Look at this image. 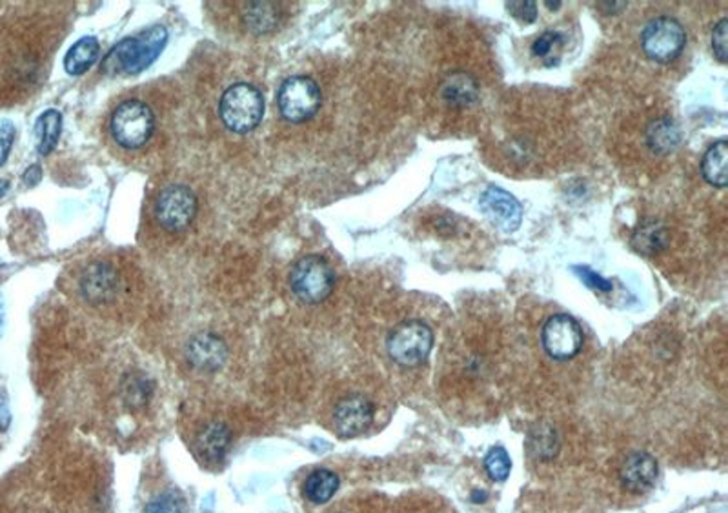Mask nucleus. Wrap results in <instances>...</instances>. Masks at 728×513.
<instances>
[{
	"instance_id": "obj_1",
	"label": "nucleus",
	"mask_w": 728,
	"mask_h": 513,
	"mask_svg": "<svg viewBox=\"0 0 728 513\" xmlns=\"http://www.w3.org/2000/svg\"><path fill=\"white\" fill-rule=\"evenodd\" d=\"M166 42L168 29L161 24L152 26L139 37H128L104 57L103 71L110 77L141 73L161 55Z\"/></svg>"
},
{
	"instance_id": "obj_2",
	"label": "nucleus",
	"mask_w": 728,
	"mask_h": 513,
	"mask_svg": "<svg viewBox=\"0 0 728 513\" xmlns=\"http://www.w3.org/2000/svg\"><path fill=\"white\" fill-rule=\"evenodd\" d=\"M222 122L236 133H246L259 126L264 115L262 93L246 82L228 87L219 103Z\"/></svg>"
},
{
	"instance_id": "obj_3",
	"label": "nucleus",
	"mask_w": 728,
	"mask_h": 513,
	"mask_svg": "<svg viewBox=\"0 0 728 513\" xmlns=\"http://www.w3.org/2000/svg\"><path fill=\"white\" fill-rule=\"evenodd\" d=\"M335 285V275L327 259L308 255L295 262L290 273L292 292L308 304L323 302L330 297Z\"/></svg>"
},
{
	"instance_id": "obj_4",
	"label": "nucleus",
	"mask_w": 728,
	"mask_h": 513,
	"mask_svg": "<svg viewBox=\"0 0 728 513\" xmlns=\"http://www.w3.org/2000/svg\"><path fill=\"white\" fill-rule=\"evenodd\" d=\"M155 128L152 110L141 101L122 103L112 117V135L126 150H136L145 146Z\"/></svg>"
},
{
	"instance_id": "obj_5",
	"label": "nucleus",
	"mask_w": 728,
	"mask_h": 513,
	"mask_svg": "<svg viewBox=\"0 0 728 513\" xmlns=\"http://www.w3.org/2000/svg\"><path fill=\"white\" fill-rule=\"evenodd\" d=\"M434 346V334L421 320L399 324L388 337V353L401 366L421 364Z\"/></svg>"
},
{
	"instance_id": "obj_6",
	"label": "nucleus",
	"mask_w": 728,
	"mask_h": 513,
	"mask_svg": "<svg viewBox=\"0 0 728 513\" xmlns=\"http://www.w3.org/2000/svg\"><path fill=\"white\" fill-rule=\"evenodd\" d=\"M277 104L288 122H306L321 108V89L310 77H290L279 89Z\"/></svg>"
},
{
	"instance_id": "obj_7",
	"label": "nucleus",
	"mask_w": 728,
	"mask_h": 513,
	"mask_svg": "<svg viewBox=\"0 0 728 513\" xmlns=\"http://www.w3.org/2000/svg\"><path fill=\"white\" fill-rule=\"evenodd\" d=\"M685 44V28L670 17H658L650 21L641 33L643 52L656 62H670L677 59Z\"/></svg>"
},
{
	"instance_id": "obj_8",
	"label": "nucleus",
	"mask_w": 728,
	"mask_h": 513,
	"mask_svg": "<svg viewBox=\"0 0 728 513\" xmlns=\"http://www.w3.org/2000/svg\"><path fill=\"white\" fill-rule=\"evenodd\" d=\"M197 213V199L188 186L173 184L164 188L155 203L159 224L168 231L186 229Z\"/></svg>"
},
{
	"instance_id": "obj_9",
	"label": "nucleus",
	"mask_w": 728,
	"mask_h": 513,
	"mask_svg": "<svg viewBox=\"0 0 728 513\" xmlns=\"http://www.w3.org/2000/svg\"><path fill=\"white\" fill-rule=\"evenodd\" d=\"M542 346L552 359L568 360L575 357L583 346V332L579 322L570 315H554L542 326Z\"/></svg>"
},
{
	"instance_id": "obj_10",
	"label": "nucleus",
	"mask_w": 728,
	"mask_h": 513,
	"mask_svg": "<svg viewBox=\"0 0 728 513\" xmlns=\"http://www.w3.org/2000/svg\"><path fill=\"white\" fill-rule=\"evenodd\" d=\"M481 210L483 213L497 226L500 231L512 233L521 226L523 220V208L519 201L503 188L497 186H488L481 195Z\"/></svg>"
},
{
	"instance_id": "obj_11",
	"label": "nucleus",
	"mask_w": 728,
	"mask_h": 513,
	"mask_svg": "<svg viewBox=\"0 0 728 513\" xmlns=\"http://www.w3.org/2000/svg\"><path fill=\"white\" fill-rule=\"evenodd\" d=\"M374 406L367 397L352 395L343 399L334 413L335 428L341 437H355L372 425Z\"/></svg>"
},
{
	"instance_id": "obj_12",
	"label": "nucleus",
	"mask_w": 728,
	"mask_h": 513,
	"mask_svg": "<svg viewBox=\"0 0 728 513\" xmlns=\"http://www.w3.org/2000/svg\"><path fill=\"white\" fill-rule=\"evenodd\" d=\"M119 285V277L113 266L108 262L89 264L80 278V290L86 301L94 304H103L112 301Z\"/></svg>"
},
{
	"instance_id": "obj_13",
	"label": "nucleus",
	"mask_w": 728,
	"mask_h": 513,
	"mask_svg": "<svg viewBox=\"0 0 728 513\" xmlns=\"http://www.w3.org/2000/svg\"><path fill=\"white\" fill-rule=\"evenodd\" d=\"M186 357L190 364L201 371H217L224 366L228 350L217 335L199 334L188 343Z\"/></svg>"
},
{
	"instance_id": "obj_14",
	"label": "nucleus",
	"mask_w": 728,
	"mask_h": 513,
	"mask_svg": "<svg viewBox=\"0 0 728 513\" xmlns=\"http://www.w3.org/2000/svg\"><path fill=\"white\" fill-rule=\"evenodd\" d=\"M621 483L626 490L641 493L652 488L658 479V462L649 453H632L621 468Z\"/></svg>"
},
{
	"instance_id": "obj_15",
	"label": "nucleus",
	"mask_w": 728,
	"mask_h": 513,
	"mask_svg": "<svg viewBox=\"0 0 728 513\" xmlns=\"http://www.w3.org/2000/svg\"><path fill=\"white\" fill-rule=\"evenodd\" d=\"M439 93L446 104L455 108H468L479 99V86L472 75L458 71L443 80Z\"/></svg>"
},
{
	"instance_id": "obj_16",
	"label": "nucleus",
	"mask_w": 728,
	"mask_h": 513,
	"mask_svg": "<svg viewBox=\"0 0 728 513\" xmlns=\"http://www.w3.org/2000/svg\"><path fill=\"white\" fill-rule=\"evenodd\" d=\"M670 243L666 228L658 220H643L635 228L632 236V248L637 253L656 255L663 252Z\"/></svg>"
},
{
	"instance_id": "obj_17",
	"label": "nucleus",
	"mask_w": 728,
	"mask_h": 513,
	"mask_svg": "<svg viewBox=\"0 0 728 513\" xmlns=\"http://www.w3.org/2000/svg\"><path fill=\"white\" fill-rule=\"evenodd\" d=\"M681 143V131L679 126L668 119L661 117L654 122H650L647 129V145L652 150V153L658 155H666L672 153Z\"/></svg>"
},
{
	"instance_id": "obj_18",
	"label": "nucleus",
	"mask_w": 728,
	"mask_h": 513,
	"mask_svg": "<svg viewBox=\"0 0 728 513\" xmlns=\"http://www.w3.org/2000/svg\"><path fill=\"white\" fill-rule=\"evenodd\" d=\"M99 50H101V46L95 37H82L68 50L66 59H64V70L70 75L86 73L91 66L97 62Z\"/></svg>"
},
{
	"instance_id": "obj_19",
	"label": "nucleus",
	"mask_w": 728,
	"mask_h": 513,
	"mask_svg": "<svg viewBox=\"0 0 728 513\" xmlns=\"http://www.w3.org/2000/svg\"><path fill=\"white\" fill-rule=\"evenodd\" d=\"M232 432L222 423H211L197 437V450L208 460H219L230 448Z\"/></svg>"
},
{
	"instance_id": "obj_20",
	"label": "nucleus",
	"mask_w": 728,
	"mask_h": 513,
	"mask_svg": "<svg viewBox=\"0 0 728 513\" xmlns=\"http://www.w3.org/2000/svg\"><path fill=\"white\" fill-rule=\"evenodd\" d=\"M62 131V115L57 110L44 112L35 124V137H37V150L40 155H50L59 143V137Z\"/></svg>"
},
{
	"instance_id": "obj_21",
	"label": "nucleus",
	"mask_w": 728,
	"mask_h": 513,
	"mask_svg": "<svg viewBox=\"0 0 728 513\" xmlns=\"http://www.w3.org/2000/svg\"><path fill=\"white\" fill-rule=\"evenodd\" d=\"M726 157H728V145L724 138H721V141L710 146L703 157V162H701L703 177L708 184L716 186V188H724L728 182Z\"/></svg>"
},
{
	"instance_id": "obj_22",
	"label": "nucleus",
	"mask_w": 728,
	"mask_h": 513,
	"mask_svg": "<svg viewBox=\"0 0 728 513\" xmlns=\"http://www.w3.org/2000/svg\"><path fill=\"white\" fill-rule=\"evenodd\" d=\"M339 488V477L330 470H315L304 481V495L315 504L328 502Z\"/></svg>"
},
{
	"instance_id": "obj_23",
	"label": "nucleus",
	"mask_w": 728,
	"mask_h": 513,
	"mask_svg": "<svg viewBox=\"0 0 728 513\" xmlns=\"http://www.w3.org/2000/svg\"><path fill=\"white\" fill-rule=\"evenodd\" d=\"M244 22L253 33H266L279 22V12L276 4L252 3L244 10Z\"/></svg>"
},
{
	"instance_id": "obj_24",
	"label": "nucleus",
	"mask_w": 728,
	"mask_h": 513,
	"mask_svg": "<svg viewBox=\"0 0 728 513\" xmlns=\"http://www.w3.org/2000/svg\"><path fill=\"white\" fill-rule=\"evenodd\" d=\"M484 468H486L488 476H490L493 481H505V479L510 476V470H512V460H510V457H509L507 450L500 448V446L492 448V450L486 453Z\"/></svg>"
},
{
	"instance_id": "obj_25",
	"label": "nucleus",
	"mask_w": 728,
	"mask_h": 513,
	"mask_svg": "<svg viewBox=\"0 0 728 513\" xmlns=\"http://www.w3.org/2000/svg\"><path fill=\"white\" fill-rule=\"evenodd\" d=\"M146 513H186V504L178 493L164 492L148 502Z\"/></svg>"
},
{
	"instance_id": "obj_26",
	"label": "nucleus",
	"mask_w": 728,
	"mask_h": 513,
	"mask_svg": "<svg viewBox=\"0 0 728 513\" xmlns=\"http://www.w3.org/2000/svg\"><path fill=\"white\" fill-rule=\"evenodd\" d=\"M563 48V37L558 31H544L542 35H539L534 44H532V54L534 57L539 59H546L550 57L552 54L559 52Z\"/></svg>"
},
{
	"instance_id": "obj_27",
	"label": "nucleus",
	"mask_w": 728,
	"mask_h": 513,
	"mask_svg": "<svg viewBox=\"0 0 728 513\" xmlns=\"http://www.w3.org/2000/svg\"><path fill=\"white\" fill-rule=\"evenodd\" d=\"M726 37H728V21L721 19L717 22V26L714 28V31H712V52H714V57L721 64H726V61H728Z\"/></svg>"
},
{
	"instance_id": "obj_28",
	"label": "nucleus",
	"mask_w": 728,
	"mask_h": 513,
	"mask_svg": "<svg viewBox=\"0 0 728 513\" xmlns=\"http://www.w3.org/2000/svg\"><path fill=\"white\" fill-rule=\"evenodd\" d=\"M574 271H575V275L581 278V281H583L588 288L596 290V292H603V294L612 292V283L607 281V278H603V277H601L600 273H596L594 269H590L588 266H574Z\"/></svg>"
},
{
	"instance_id": "obj_29",
	"label": "nucleus",
	"mask_w": 728,
	"mask_h": 513,
	"mask_svg": "<svg viewBox=\"0 0 728 513\" xmlns=\"http://www.w3.org/2000/svg\"><path fill=\"white\" fill-rule=\"evenodd\" d=\"M13 141H15V126H13V122L8 120V119L0 120V166H4V162L8 161Z\"/></svg>"
},
{
	"instance_id": "obj_30",
	"label": "nucleus",
	"mask_w": 728,
	"mask_h": 513,
	"mask_svg": "<svg viewBox=\"0 0 728 513\" xmlns=\"http://www.w3.org/2000/svg\"><path fill=\"white\" fill-rule=\"evenodd\" d=\"M509 12L519 21V22H526L532 24L537 17V6L532 0H526V3H509Z\"/></svg>"
},
{
	"instance_id": "obj_31",
	"label": "nucleus",
	"mask_w": 728,
	"mask_h": 513,
	"mask_svg": "<svg viewBox=\"0 0 728 513\" xmlns=\"http://www.w3.org/2000/svg\"><path fill=\"white\" fill-rule=\"evenodd\" d=\"M148 395H150V390H148V386H146L145 383L135 381V383L128 385V393H126L128 402H133V404H136V406H141L143 402L148 401Z\"/></svg>"
},
{
	"instance_id": "obj_32",
	"label": "nucleus",
	"mask_w": 728,
	"mask_h": 513,
	"mask_svg": "<svg viewBox=\"0 0 728 513\" xmlns=\"http://www.w3.org/2000/svg\"><path fill=\"white\" fill-rule=\"evenodd\" d=\"M12 423V411L8 406L6 397L0 393V432H6Z\"/></svg>"
},
{
	"instance_id": "obj_33",
	"label": "nucleus",
	"mask_w": 728,
	"mask_h": 513,
	"mask_svg": "<svg viewBox=\"0 0 728 513\" xmlns=\"http://www.w3.org/2000/svg\"><path fill=\"white\" fill-rule=\"evenodd\" d=\"M40 177H42L40 166H38V164H31V166L24 171L22 180H24V184L28 186V188H33V186H37V184L40 182Z\"/></svg>"
},
{
	"instance_id": "obj_34",
	"label": "nucleus",
	"mask_w": 728,
	"mask_h": 513,
	"mask_svg": "<svg viewBox=\"0 0 728 513\" xmlns=\"http://www.w3.org/2000/svg\"><path fill=\"white\" fill-rule=\"evenodd\" d=\"M10 190V180L6 178H0V199H3Z\"/></svg>"
},
{
	"instance_id": "obj_35",
	"label": "nucleus",
	"mask_w": 728,
	"mask_h": 513,
	"mask_svg": "<svg viewBox=\"0 0 728 513\" xmlns=\"http://www.w3.org/2000/svg\"><path fill=\"white\" fill-rule=\"evenodd\" d=\"M3 326H4V311H3V299H0V334H3Z\"/></svg>"
},
{
	"instance_id": "obj_36",
	"label": "nucleus",
	"mask_w": 728,
	"mask_h": 513,
	"mask_svg": "<svg viewBox=\"0 0 728 513\" xmlns=\"http://www.w3.org/2000/svg\"><path fill=\"white\" fill-rule=\"evenodd\" d=\"M546 6H549V10H558L561 6V3H546Z\"/></svg>"
}]
</instances>
